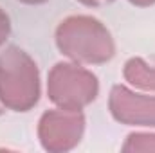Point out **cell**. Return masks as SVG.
<instances>
[{
	"label": "cell",
	"instance_id": "1",
	"mask_svg": "<svg viewBox=\"0 0 155 153\" xmlns=\"http://www.w3.org/2000/svg\"><path fill=\"white\" fill-rule=\"evenodd\" d=\"M54 43L65 60L81 65H103L116 56L110 29L92 15H71L54 29Z\"/></svg>",
	"mask_w": 155,
	"mask_h": 153
},
{
	"label": "cell",
	"instance_id": "2",
	"mask_svg": "<svg viewBox=\"0 0 155 153\" xmlns=\"http://www.w3.org/2000/svg\"><path fill=\"white\" fill-rule=\"evenodd\" d=\"M41 97L40 69L33 56L9 45L0 52V103L5 110L25 114Z\"/></svg>",
	"mask_w": 155,
	"mask_h": 153
},
{
	"label": "cell",
	"instance_id": "3",
	"mask_svg": "<svg viewBox=\"0 0 155 153\" xmlns=\"http://www.w3.org/2000/svg\"><path fill=\"white\" fill-rule=\"evenodd\" d=\"M45 94L52 106L83 112L99 96V79L87 67L71 60L58 61L51 67Z\"/></svg>",
	"mask_w": 155,
	"mask_h": 153
},
{
	"label": "cell",
	"instance_id": "4",
	"mask_svg": "<svg viewBox=\"0 0 155 153\" xmlns=\"http://www.w3.org/2000/svg\"><path fill=\"white\" fill-rule=\"evenodd\" d=\"M87 119L79 110L52 106L40 115L36 135L40 146L49 153H67L79 146Z\"/></svg>",
	"mask_w": 155,
	"mask_h": 153
},
{
	"label": "cell",
	"instance_id": "5",
	"mask_svg": "<svg viewBox=\"0 0 155 153\" xmlns=\"http://www.w3.org/2000/svg\"><path fill=\"white\" fill-rule=\"evenodd\" d=\"M108 112L123 126L155 130V94L137 90L126 83H117L108 94Z\"/></svg>",
	"mask_w": 155,
	"mask_h": 153
},
{
	"label": "cell",
	"instance_id": "6",
	"mask_svg": "<svg viewBox=\"0 0 155 153\" xmlns=\"http://www.w3.org/2000/svg\"><path fill=\"white\" fill-rule=\"evenodd\" d=\"M123 79L126 85L155 94V58L146 60L141 56H132L123 65Z\"/></svg>",
	"mask_w": 155,
	"mask_h": 153
},
{
	"label": "cell",
	"instance_id": "7",
	"mask_svg": "<svg viewBox=\"0 0 155 153\" xmlns=\"http://www.w3.org/2000/svg\"><path fill=\"white\" fill-rule=\"evenodd\" d=\"M121 150L124 153H155V130H135L128 133Z\"/></svg>",
	"mask_w": 155,
	"mask_h": 153
},
{
	"label": "cell",
	"instance_id": "8",
	"mask_svg": "<svg viewBox=\"0 0 155 153\" xmlns=\"http://www.w3.org/2000/svg\"><path fill=\"white\" fill-rule=\"evenodd\" d=\"M9 36H11V18H9V15L0 7V49L7 43Z\"/></svg>",
	"mask_w": 155,
	"mask_h": 153
},
{
	"label": "cell",
	"instance_id": "9",
	"mask_svg": "<svg viewBox=\"0 0 155 153\" xmlns=\"http://www.w3.org/2000/svg\"><path fill=\"white\" fill-rule=\"evenodd\" d=\"M76 2H79L85 7H101V5H107L114 0H76Z\"/></svg>",
	"mask_w": 155,
	"mask_h": 153
},
{
	"label": "cell",
	"instance_id": "10",
	"mask_svg": "<svg viewBox=\"0 0 155 153\" xmlns=\"http://www.w3.org/2000/svg\"><path fill=\"white\" fill-rule=\"evenodd\" d=\"M132 5L135 7H150V5H155V0H128Z\"/></svg>",
	"mask_w": 155,
	"mask_h": 153
},
{
	"label": "cell",
	"instance_id": "11",
	"mask_svg": "<svg viewBox=\"0 0 155 153\" xmlns=\"http://www.w3.org/2000/svg\"><path fill=\"white\" fill-rule=\"evenodd\" d=\"M18 2H22V4H25V5H41V4H45V2H49V0H18Z\"/></svg>",
	"mask_w": 155,
	"mask_h": 153
},
{
	"label": "cell",
	"instance_id": "12",
	"mask_svg": "<svg viewBox=\"0 0 155 153\" xmlns=\"http://www.w3.org/2000/svg\"><path fill=\"white\" fill-rule=\"evenodd\" d=\"M4 112H5V108H4V106H2V103H0V115L4 114Z\"/></svg>",
	"mask_w": 155,
	"mask_h": 153
}]
</instances>
